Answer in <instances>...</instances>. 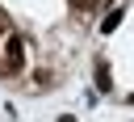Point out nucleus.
<instances>
[{"label":"nucleus","mask_w":134,"mask_h":122,"mask_svg":"<svg viewBox=\"0 0 134 122\" xmlns=\"http://www.w3.org/2000/svg\"><path fill=\"white\" fill-rule=\"evenodd\" d=\"M71 8L75 13H88V8H96V0H71Z\"/></svg>","instance_id":"4"},{"label":"nucleus","mask_w":134,"mask_h":122,"mask_svg":"<svg viewBox=\"0 0 134 122\" xmlns=\"http://www.w3.org/2000/svg\"><path fill=\"white\" fill-rule=\"evenodd\" d=\"M96 88H105V93L113 88V80H109V67H105V63H96Z\"/></svg>","instance_id":"3"},{"label":"nucleus","mask_w":134,"mask_h":122,"mask_svg":"<svg viewBox=\"0 0 134 122\" xmlns=\"http://www.w3.org/2000/svg\"><path fill=\"white\" fill-rule=\"evenodd\" d=\"M117 25H121V13H117V8H113V13H109V17H105V21H100V34H113V29H117Z\"/></svg>","instance_id":"2"},{"label":"nucleus","mask_w":134,"mask_h":122,"mask_svg":"<svg viewBox=\"0 0 134 122\" xmlns=\"http://www.w3.org/2000/svg\"><path fill=\"white\" fill-rule=\"evenodd\" d=\"M21 63H25V42L17 34H8L4 38V55H0V72H21Z\"/></svg>","instance_id":"1"},{"label":"nucleus","mask_w":134,"mask_h":122,"mask_svg":"<svg viewBox=\"0 0 134 122\" xmlns=\"http://www.w3.org/2000/svg\"><path fill=\"white\" fill-rule=\"evenodd\" d=\"M59 122H75V118H59Z\"/></svg>","instance_id":"5"}]
</instances>
